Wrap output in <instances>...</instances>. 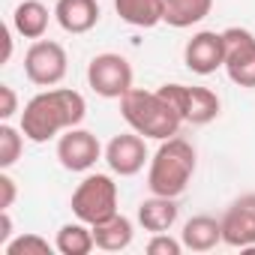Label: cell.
<instances>
[{
    "mask_svg": "<svg viewBox=\"0 0 255 255\" xmlns=\"http://www.w3.org/2000/svg\"><path fill=\"white\" fill-rule=\"evenodd\" d=\"M87 114V102L78 90L69 87H54L45 93H36L24 111H21V132L33 144H45L54 135L78 126Z\"/></svg>",
    "mask_w": 255,
    "mask_h": 255,
    "instance_id": "6da1fadb",
    "label": "cell"
},
{
    "mask_svg": "<svg viewBox=\"0 0 255 255\" xmlns=\"http://www.w3.org/2000/svg\"><path fill=\"white\" fill-rule=\"evenodd\" d=\"M120 114L129 123V129H135L144 138H156V141L174 138L183 123V117L174 111L171 102L162 99L159 90H138V87L120 96Z\"/></svg>",
    "mask_w": 255,
    "mask_h": 255,
    "instance_id": "7a4b0ae2",
    "label": "cell"
},
{
    "mask_svg": "<svg viewBox=\"0 0 255 255\" xmlns=\"http://www.w3.org/2000/svg\"><path fill=\"white\" fill-rule=\"evenodd\" d=\"M192 174H195V147L174 135V138H165L153 153L147 168V189L153 195L177 198L186 192Z\"/></svg>",
    "mask_w": 255,
    "mask_h": 255,
    "instance_id": "3957f363",
    "label": "cell"
},
{
    "mask_svg": "<svg viewBox=\"0 0 255 255\" xmlns=\"http://www.w3.org/2000/svg\"><path fill=\"white\" fill-rule=\"evenodd\" d=\"M72 213L87 225H99L117 213V183L108 174H87L72 192Z\"/></svg>",
    "mask_w": 255,
    "mask_h": 255,
    "instance_id": "277c9868",
    "label": "cell"
},
{
    "mask_svg": "<svg viewBox=\"0 0 255 255\" xmlns=\"http://www.w3.org/2000/svg\"><path fill=\"white\" fill-rule=\"evenodd\" d=\"M162 99L174 105V111L183 117V123H192V126H204L210 120L219 117V96L207 87H186V84H162L159 87Z\"/></svg>",
    "mask_w": 255,
    "mask_h": 255,
    "instance_id": "5b68a950",
    "label": "cell"
},
{
    "mask_svg": "<svg viewBox=\"0 0 255 255\" xmlns=\"http://www.w3.org/2000/svg\"><path fill=\"white\" fill-rule=\"evenodd\" d=\"M87 84L102 99H120L132 90V66L123 54L114 51L96 54L87 66Z\"/></svg>",
    "mask_w": 255,
    "mask_h": 255,
    "instance_id": "8992f818",
    "label": "cell"
},
{
    "mask_svg": "<svg viewBox=\"0 0 255 255\" xmlns=\"http://www.w3.org/2000/svg\"><path fill=\"white\" fill-rule=\"evenodd\" d=\"M66 51L60 42L36 39L24 54V75L39 87H54L66 78Z\"/></svg>",
    "mask_w": 255,
    "mask_h": 255,
    "instance_id": "52a82bcc",
    "label": "cell"
},
{
    "mask_svg": "<svg viewBox=\"0 0 255 255\" xmlns=\"http://www.w3.org/2000/svg\"><path fill=\"white\" fill-rule=\"evenodd\" d=\"M225 39V72L240 87H255V33L246 27L222 30Z\"/></svg>",
    "mask_w": 255,
    "mask_h": 255,
    "instance_id": "ba28073f",
    "label": "cell"
},
{
    "mask_svg": "<svg viewBox=\"0 0 255 255\" xmlns=\"http://www.w3.org/2000/svg\"><path fill=\"white\" fill-rule=\"evenodd\" d=\"M102 156V144L90 129L72 126L57 141V159L66 171H90Z\"/></svg>",
    "mask_w": 255,
    "mask_h": 255,
    "instance_id": "9c48e42d",
    "label": "cell"
},
{
    "mask_svg": "<svg viewBox=\"0 0 255 255\" xmlns=\"http://www.w3.org/2000/svg\"><path fill=\"white\" fill-rule=\"evenodd\" d=\"M222 243L237 249L255 246V192L240 195L222 216Z\"/></svg>",
    "mask_w": 255,
    "mask_h": 255,
    "instance_id": "30bf717a",
    "label": "cell"
},
{
    "mask_svg": "<svg viewBox=\"0 0 255 255\" xmlns=\"http://www.w3.org/2000/svg\"><path fill=\"white\" fill-rule=\"evenodd\" d=\"M105 162L114 174L120 177H132L144 168L147 162V144H144V135H138L135 129L132 132H123V135H114L105 147Z\"/></svg>",
    "mask_w": 255,
    "mask_h": 255,
    "instance_id": "8fae6325",
    "label": "cell"
},
{
    "mask_svg": "<svg viewBox=\"0 0 255 255\" xmlns=\"http://www.w3.org/2000/svg\"><path fill=\"white\" fill-rule=\"evenodd\" d=\"M183 63L195 75H210L219 66H225V39H222V33L198 30L183 48Z\"/></svg>",
    "mask_w": 255,
    "mask_h": 255,
    "instance_id": "7c38bea8",
    "label": "cell"
},
{
    "mask_svg": "<svg viewBox=\"0 0 255 255\" xmlns=\"http://www.w3.org/2000/svg\"><path fill=\"white\" fill-rule=\"evenodd\" d=\"M54 18L66 33H87L99 24V3L96 0H57Z\"/></svg>",
    "mask_w": 255,
    "mask_h": 255,
    "instance_id": "4fadbf2b",
    "label": "cell"
},
{
    "mask_svg": "<svg viewBox=\"0 0 255 255\" xmlns=\"http://www.w3.org/2000/svg\"><path fill=\"white\" fill-rule=\"evenodd\" d=\"M180 240L186 249L192 252H210L213 246L222 243V219H213V216H192L183 231H180Z\"/></svg>",
    "mask_w": 255,
    "mask_h": 255,
    "instance_id": "5bb4252c",
    "label": "cell"
},
{
    "mask_svg": "<svg viewBox=\"0 0 255 255\" xmlns=\"http://www.w3.org/2000/svg\"><path fill=\"white\" fill-rule=\"evenodd\" d=\"M138 222L150 234H162L177 222V204L168 195H150L138 204Z\"/></svg>",
    "mask_w": 255,
    "mask_h": 255,
    "instance_id": "9a60e30c",
    "label": "cell"
},
{
    "mask_svg": "<svg viewBox=\"0 0 255 255\" xmlns=\"http://www.w3.org/2000/svg\"><path fill=\"white\" fill-rule=\"evenodd\" d=\"M114 9L132 27H156L165 21V0H114Z\"/></svg>",
    "mask_w": 255,
    "mask_h": 255,
    "instance_id": "2e32d148",
    "label": "cell"
},
{
    "mask_svg": "<svg viewBox=\"0 0 255 255\" xmlns=\"http://www.w3.org/2000/svg\"><path fill=\"white\" fill-rule=\"evenodd\" d=\"M90 228H93L96 246L105 249V252H120V249H126V246L132 243V234H135L132 222L126 219L123 213H114L111 219H105V222H99V225H90Z\"/></svg>",
    "mask_w": 255,
    "mask_h": 255,
    "instance_id": "e0dca14e",
    "label": "cell"
},
{
    "mask_svg": "<svg viewBox=\"0 0 255 255\" xmlns=\"http://www.w3.org/2000/svg\"><path fill=\"white\" fill-rule=\"evenodd\" d=\"M48 6L39 3V0H24V3L15 6L12 12V27L15 33H21L24 39H42L48 30Z\"/></svg>",
    "mask_w": 255,
    "mask_h": 255,
    "instance_id": "ac0fdd59",
    "label": "cell"
},
{
    "mask_svg": "<svg viewBox=\"0 0 255 255\" xmlns=\"http://www.w3.org/2000/svg\"><path fill=\"white\" fill-rule=\"evenodd\" d=\"M213 9V0H165V24L192 27L204 21Z\"/></svg>",
    "mask_w": 255,
    "mask_h": 255,
    "instance_id": "d6986e66",
    "label": "cell"
},
{
    "mask_svg": "<svg viewBox=\"0 0 255 255\" xmlns=\"http://www.w3.org/2000/svg\"><path fill=\"white\" fill-rule=\"evenodd\" d=\"M96 246L93 240V228L87 222H66L60 231H57V240H54V249L60 255H87L90 249Z\"/></svg>",
    "mask_w": 255,
    "mask_h": 255,
    "instance_id": "ffe728a7",
    "label": "cell"
},
{
    "mask_svg": "<svg viewBox=\"0 0 255 255\" xmlns=\"http://www.w3.org/2000/svg\"><path fill=\"white\" fill-rule=\"evenodd\" d=\"M24 132H18L15 126H9L3 120V126H0V168H12L24 150Z\"/></svg>",
    "mask_w": 255,
    "mask_h": 255,
    "instance_id": "44dd1931",
    "label": "cell"
},
{
    "mask_svg": "<svg viewBox=\"0 0 255 255\" xmlns=\"http://www.w3.org/2000/svg\"><path fill=\"white\" fill-rule=\"evenodd\" d=\"M3 252L6 255H48L51 252V243L45 237H39V234H21V237L9 240L3 246Z\"/></svg>",
    "mask_w": 255,
    "mask_h": 255,
    "instance_id": "7402d4cb",
    "label": "cell"
},
{
    "mask_svg": "<svg viewBox=\"0 0 255 255\" xmlns=\"http://www.w3.org/2000/svg\"><path fill=\"white\" fill-rule=\"evenodd\" d=\"M183 249H186V246H183V240L168 237V231L153 234V237H150V243H147V255H180Z\"/></svg>",
    "mask_w": 255,
    "mask_h": 255,
    "instance_id": "603a6c76",
    "label": "cell"
},
{
    "mask_svg": "<svg viewBox=\"0 0 255 255\" xmlns=\"http://www.w3.org/2000/svg\"><path fill=\"white\" fill-rule=\"evenodd\" d=\"M15 195H18V189H15V180L6 174V168L0 171V210H9L12 204H15Z\"/></svg>",
    "mask_w": 255,
    "mask_h": 255,
    "instance_id": "cb8c5ba5",
    "label": "cell"
},
{
    "mask_svg": "<svg viewBox=\"0 0 255 255\" xmlns=\"http://www.w3.org/2000/svg\"><path fill=\"white\" fill-rule=\"evenodd\" d=\"M18 111V96L9 84H0V120H9Z\"/></svg>",
    "mask_w": 255,
    "mask_h": 255,
    "instance_id": "d4e9b609",
    "label": "cell"
},
{
    "mask_svg": "<svg viewBox=\"0 0 255 255\" xmlns=\"http://www.w3.org/2000/svg\"><path fill=\"white\" fill-rule=\"evenodd\" d=\"M12 237V219H9V210H0V246H6Z\"/></svg>",
    "mask_w": 255,
    "mask_h": 255,
    "instance_id": "484cf974",
    "label": "cell"
},
{
    "mask_svg": "<svg viewBox=\"0 0 255 255\" xmlns=\"http://www.w3.org/2000/svg\"><path fill=\"white\" fill-rule=\"evenodd\" d=\"M0 39H3V63H9V57H12V33H9V27H3V33H0Z\"/></svg>",
    "mask_w": 255,
    "mask_h": 255,
    "instance_id": "4316f807",
    "label": "cell"
}]
</instances>
